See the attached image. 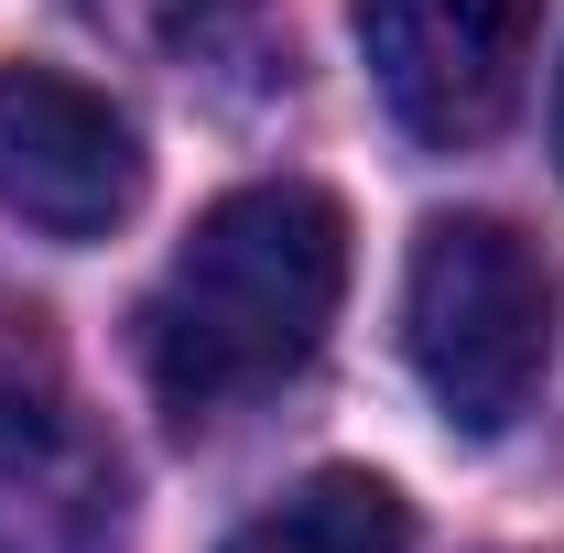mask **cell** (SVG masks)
<instances>
[{"label": "cell", "mask_w": 564, "mask_h": 553, "mask_svg": "<svg viewBox=\"0 0 564 553\" xmlns=\"http://www.w3.org/2000/svg\"><path fill=\"white\" fill-rule=\"evenodd\" d=\"M337 293H348V207L326 185L272 174V185L217 196L141 304L152 402L174 423H217L261 391H282L326 347Z\"/></svg>", "instance_id": "obj_1"}, {"label": "cell", "mask_w": 564, "mask_h": 553, "mask_svg": "<svg viewBox=\"0 0 564 553\" xmlns=\"http://www.w3.org/2000/svg\"><path fill=\"white\" fill-rule=\"evenodd\" d=\"M402 347L456 434H510L554 369V261L510 217H434L402 272Z\"/></svg>", "instance_id": "obj_2"}, {"label": "cell", "mask_w": 564, "mask_h": 553, "mask_svg": "<svg viewBox=\"0 0 564 553\" xmlns=\"http://www.w3.org/2000/svg\"><path fill=\"white\" fill-rule=\"evenodd\" d=\"M543 0H358V55L380 109L423 152H478L521 109Z\"/></svg>", "instance_id": "obj_3"}, {"label": "cell", "mask_w": 564, "mask_h": 553, "mask_svg": "<svg viewBox=\"0 0 564 553\" xmlns=\"http://www.w3.org/2000/svg\"><path fill=\"white\" fill-rule=\"evenodd\" d=\"M141 207V131L55 66H0V217L44 239H109Z\"/></svg>", "instance_id": "obj_4"}, {"label": "cell", "mask_w": 564, "mask_h": 553, "mask_svg": "<svg viewBox=\"0 0 564 553\" xmlns=\"http://www.w3.org/2000/svg\"><path fill=\"white\" fill-rule=\"evenodd\" d=\"M120 521V456L44 347H0V553H98Z\"/></svg>", "instance_id": "obj_5"}, {"label": "cell", "mask_w": 564, "mask_h": 553, "mask_svg": "<svg viewBox=\"0 0 564 553\" xmlns=\"http://www.w3.org/2000/svg\"><path fill=\"white\" fill-rule=\"evenodd\" d=\"M66 11L87 33L152 55L163 76L207 87L217 109H261V98L293 87V55H282V33H272L261 0H66Z\"/></svg>", "instance_id": "obj_6"}, {"label": "cell", "mask_w": 564, "mask_h": 553, "mask_svg": "<svg viewBox=\"0 0 564 553\" xmlns=\"http://www.w3.org/2000/svg\"><path fill=\"white\" fill-rule=\"evenodd\" d=\"M228 553H413V499L369 467H315L272 510H250Z\"/></svg>", "instance_id": "obj_7"}, {"label": "cell", "mask_w": 564, "mask_h": 553, "mask_svg": "<svg viewBox=\"0 0 564 553\" xmlns=\"http://www.w3.org/2000/svg\"><path fill=\"white\" fill-rule=\"evenodd\" d=\"M554 152H564V87H554Z\"/></svg>", "instance_id": "obj_8"}]
</instances>
